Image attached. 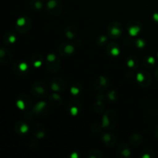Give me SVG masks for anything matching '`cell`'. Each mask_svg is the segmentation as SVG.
I'll return each mask as SVG.
<instances>
[{"instance_id":"cell-1","label":"cell","mask_w":158,"mask_h":158,"mask_svg":"<svg viewBox=\"0 0 158 158\" xmlns=\"http://www.w3.org/2000/svg\"><path fill=\"white\" fill-rule=\"evenodd\" d=\"M118 116L116 111L113 110H109L104 113L102 117L101 124L103 128L106 131H110L114 129L117 124Z\"/></svg>"},{"instance_id":"cell-2","label":"cell","mask_w":158,"mask_h":158,"mask_svg":"<svg viewBox=\"0 0 158 158\" xmlns=\"http://www.w3.org/2000/svg\"><path fill=\"white\" fill-rule=\"evenodd\" d=\"M49 85L48 86L46 83L37 81L32 83L30 86V93L32 96L37 98H45L49 95Z\"/></svg>"},{"instance_id":"cell-3","label":"cell","mask_w":158,"mask_h":158,"mask_svg":"<svg viewBox=\"0 0 158 158\" xmlns=\"http://www.w3.org/2000/svg\"><path fill=\"white\" fill-rule=\"evenodd\" d=\"M46 69L50 73H57L61 68V60L57 54L49 52L45 59Z\"/></svg>"},{"instance_id":"cell-4","label":"cell","mask_w":158,"mask_h":158,"mask_svg":"<svg viewBox=\"0 0 158 158\" xmlns=\"http://www.w3.org/2000/svg\"><path fill=\"white\" fill-rule=\"evenodd\" d=\"M110 80L108 77L100 75L95 79L93 83V89L98 94H104L109 88Z\"/></svg>"},{"instance_id":"cell-5","label":"cell","mask_w":158,"mask_h":158,"mask_svg":"<svg viewBox=\"0 0 158 158\" xmlns=\"http://www.w3.org/2000/svg\"><path fill=\"white\" fill-rule=\"evenodd\" d=\"M32 27V20L27 15H23L17 19L15 24V29L19 33L26 34Z\"/></svg>"},{"instance_id":"cell-6","label":"cell","mask_w":158,"mask_h":158,"mask_svg":"<svg viewBox=\"0 0 158 158\" xmlns=\"http://www.w3.org/2000/svg\"><path fill=\"white\" fill-rule=\"evenodd\" d=\"M46 9L47 12L53 16H58L63 13L64 6L60 0H49L46 3Z\"/></svg>"},{"instance_id":"cell-7","label":"cell","mask_w":158,"mask_h":158,"mask_svg":"<svg viewBox=\"0 0 158 158\" xmlns=\"http://www.w3.org/2000/svg\"><path fill=\"white\" fill-rule=\"evenodd\" d=\"M30 66L23 60H16L12 66V70L19 77H25L30 72Z\"/></svg>"},{"instance_id":"cell-8","label":"cell","mask_w":158,"mask_h":158,"mask_svg":"<svg viewBox=\"0 0 158 158\" xmlns=\"http://www.w3.org/2000/svg\"><path fill=\"white\" fill-rule=\"evenodd\" d=\"M123 32V26L119 22H112L107 27V35L112 40L120 38Z\"/></svg>"},{"instance_id":"cell-9","label":"cell","mask_w":158,"mask_h":158,"mask_svg":"<svg viewBox=\"0 0 158 158\" xmlns=\"http://www.w3.org/2000/svg\"><path fill=\"white\" fill-rule=\"evenodd\" d=\"M49 87L51 90L56 93L63 92L68 86V83L63 77H53L49 81Z\"/></svg>"},{"instance_id":"cell-10","label":"cell","mask_w":158,"mask_h":158,"mask_svg":"<svg viewBox=\"0 0 158 158\" xmlns=\"http://www.w3.org/2000/svg\"><path fill=\"white\" fill-rule=\"evenodd\" d=\"M58 53L63 57H68L73 55L76 51V45L72 41H66L62 43L57 48Z\"/></svg>"},{"instance_id":"cell-11","label":"cell","mask_w":158,"mask_h":158,"mask_svg":"<svg viewBox=\"0 0 158 158\" xmlns=\"http://www.w3.org/2000/svg\"><path fill=\"white\" fill-rule=\"evenodd\" d=\"M49 103L46 101H39L32 108V111L35 117H42L47 115L49 112Z\"/></svg>"},{"instance_id":"cell-12","label":"cell","mask_w":158,"mask_h":158,"mask_svg":"<svg viewBox=\"0 0 158 158\" xmlns=\"http://www.w3.org/2000/svg\"><path fill=\"white\" fill-rule=\"evenodd\" d=\"M136 80L137 84L141 87H148L152 82V77L148 72L141 70L136 74Z\"/></svg>"},{"instance_id":"cell-13","label":"cell","mask_w":158,"mask_h":158,"mask_svg":"<svg viewBox=\"0 0 158 158\" xmlns=\"http://www.w3.org/2000/svg\"><path fill=\"white\" fill-rule=\"evenodd\" d=\"M67 113L72 117H77L80 115L83 110V104L78 100H72L69 102L66 106Z\"/></svg>"},{"instance_id":"cell-14","label":"cell","mask_w":158,"mask_h":158,"mask_svg":"<svg viewBox=\"0 0 158 158\" xmlns=\"http://www.w3.org/2000/svg\"><path fill=\"white\" fill-rule=\"evenodd\" d=\"M16 106L23 111H27L32 110V101L29 97L27 95H20L17 98Z\"/></svg>"},{"instance_id":"cell-15","label":"cell","mask_w":158,"mask_h":158,"mask_svg":"<svg viewBox=\"0 0 158 158\" xmlns=\"http://www.w3.org/2000/svg\"><path fill=\"white\" fill-rule=\"evenodd\" d=\"M127 32L131 36H137L141 32V23L137 19L131 20L127 23Z\"/></svg>"},{"instance_id":"cell-16","label":"cell","mask_w":158,"mask_h":158,"mask_svg":"<svg viewBox=\"0 0 158 158\" xmlns=\"http://www.w3.org/2000/svg\"><path fill=\"white\" fill-rule=\"evenodd\" d=\"M100 139L103 144L106 145L107 148H114L117 145V137L114 134L108 132L102 133L100 134Z\"/></svg>"},{"instance_id":"cell-17","label":"cell","mask_w":158,"mask_h":158,"mask_svg":"<svg viewBox=\"0 0 158 158\" xmlns=\"http://www.w3.org/2000/svg\"><path fill=\"white\" fill-rule=\"evenodd\" d=\"M116 154L119 158H129L131 157V150L129 146V143L126 142L120 143L117 147V152Z\"/></svg>"},{"instance_id":"cell-18","label":"cell","mask_w":158,"mask_h":158,"mask_svg":"<svg viewBox=\"0 0 158 158\" xmlns=\"http://www.w3.org/2000/svg\"><path fill=\"white\" fill-rule=\"evenodd\" d=\"M106 52L110 57L116 58V57H118L121 53V48L119 46L118 43L112 41L108 43L106 46Z\"/></svg>"},{"instance_id":"cell-19","label":"cell","mask_w":158,"mask_h":158,"mask_svg":"<svg viewBox=\"0 0 158 158\" xmlns=\"http://www.w3.org/2000/svg\"><path fill=\"white\" fill-rule=\"evenodd\" d=\"M105 95L104 94H98L97 97H96V100L94 103V110L95 112L98 113V114H101L104 111L105 109Z\"/></svg>"},{"instance_id":"cell-20","label":"cell","mask_w":158,"mask_h":158,"mask_svg":"<svg viewBox=\"0 0 158 158\" xmlns=\"http://www.w3.org/2000/svg\"><path fill=\"white\" fill-rule=\"evenodd\" d=\"M12 60V54L8 48L0 46V64H8Z\"/></svg>"},{"instance_id":"cell-21","label":"cell","mask_w":158,"mask_h":158,"mask_svg":"<svg viewBox=\"0 0 158 158\" xmlns=\"http://www.w3.org/2000/svg\"><path fill=\"white\" fill-rule=\"evenodd\" d=\"M63 34H64L65 37L69 41H73L75 40L78 35V30H77V27L73 25L70 24L68 25L66 27H65L64 30H63Z\"/></svg>"},{"instance_id":"cell-22","label":"cell","mask_w":158,"mask_h":158,"mask_svg":"<svg viewBox=\"0 0 158 158\" xmlns=\"http://www.w3.org/2000/svg\"><path fill=\"white\" fill-rule=\"evenodd\" d=\"M15 131L17 134L19 135H26L30 131V127H29V124L26 123V121H18L15 125Z\"/></svg>"},{"instance_id":"cell-23","label":"cell","mask_w":158,"mask_h":158,"mask_svg":"<svg viewBox=\"0 0 158 158\" xmlns=\"http://www.w3.org/2000/svg\"><path fill=\"white\" fill-rule=\"evenodd\" d=\"M32 132L35 138H36L37 140H40V139L44 138L46 135V128L44 125L41 123H35L32 127Z\"/></svg>"},{"instance_id":"cell-24","label":"cell","mask_w":158,"mask_h":158,"mask_svg":"<svg viewBox=\"0 0 158 158\" xmlns=\"http://www.w3.org/2000/svg\"><path fill=\"white\" fill-rule=\"evenodd\" d=\"M48 102H49V104L52 107H58L63 103V99L59 94V93L54 92L53 94H51L49 95Z\"/></svg>"},{"instance_id":"cell-25","label":"cell","mask_w":158,"mask_h":158,"mask_svg":"<svg viewBox=\"0 0 158 158\" xmlns=\"http://www.w3.org/2000/svg\"><path fill=\"white\" fill-rule=\"evenodd\" d=\"M127 66L131 70H137L140 65V60L136 55H131L127 59Z\"/></svg>"},{"instance_id":"cell-26","label":"cell","mask_w":158,"mask_h":158,"mask_svg":"<svg viewBox=\"0 0 158 158\" xmlns=\"http://www.w3.org/2000/svg\"><path fill=\"white\" fill-rule=\"evenodd\" d=\"M44 59L43 56L40 53H34L30 58V64L34 68H40L43 64Z\"/></svg>"},{"instance_id":"cell-27","label":"cell","mask_w":158,"mask_h":158,"mask_svg":"<svg viewBox=\"0 0 158 158\" xmlns=\"http://www.w3.org/2000/svg\"><path fill=\"white\" fill-rule=\"evenodd\" d=\"M3 43L6 46H11L17 41V35L13 32H8L4 34L2 37Z\"/></svg>"},{"instance_id":"cell-28","label":"cell","mask_w":158,"mask_h":158,"mask_svg":"<svg viewBox=\"0 0 158 158\" xmlns=\"http://www.w3.org/2000/svg\"><path fill=\"white\" fill-rule=\"evenodd\" d=\"M143 142V137L139 133L132 134L129 137V143L133 147H139Z\"/></svg>"},{"instance_id":"cell-29","label":"cell","mask_w":158,"mask_h":158,"mask_svg":"<svg viewBox=\"0 0 158 158\" xmlns=\"http://www.w3.org/2000/svg\"><path fill=\"white\" fill-rule=\"evenodd\" d=\"M104 95L106 100L111 102V103H114V102L117 101V100H118L119 98L118 93H117L115 89H110V90L107 89V90L104 93Z\"/></svg>"},{"instance_id":"cell-30","label":"cell","mask_w":158,"mask_h":158,"mask_svg":"<svg viewBox=\"0 0 158 158\" xmlns=\"http://www.w3.org/2000/svg\"><path fill=\"white\" fill-rule=\"evenodd\" d=\"M70 94L73 97H79L82 95L83 92V87L80 83H75L70 87Z\"/></svg>"},{"instance_id":"cell-31","label":"cell","mask_w":158,"mask_h":158,"mask_svg":"<svg viewBox=\"0 0 158 158\" xmlns=\"http://www.w3.org/2000/svg\"><path fill=\"white\" fill-rule=\"evenodd\" d=\"M141 63L147 68H152L155 65L156 60L152 56H146L141 60Z\"/></svg>"},{"instance_id":"cell-32","label":"cell","mask_w":158,"mask_h":158,"mask_svg":"<svg viewBox=\"0 0 158 158\" xmlns=\"http://www.w3.org/2000/svg\"><path fill=\"white\" fill-rule=\"evenodd\" d=\"M43 2L42 0H30L29 7L34 11H41L43 9Z\"/></svg>"},{"instance_id":"cell-33","label":"cell","mask_w":158,"mask_h":158,"mask_svg":"<svg viewBox=\"0 0 158 158\" xmlns=\"http://www.w3.org/2000/svg\"><path fill=\"white\" fill-rule=\"evenodd\" d=\"M104 157L103 153L97 149H92L88 152L89 158H103Z\"/></svg>"},{"instance_id":"cell-34","label":"cell","mask_w":158,"mask_h":158,"mask_svg":"<svg viewBox=\"0 0 158 158\" xmlns=\"http://www.w3.org/2000/svg\"><path fill=\"white\" fill-rule=\"evenodd\" d=\"M108 37L106 35H100L96 39V43L99 46H103L108 42Z\"/></svg>"},{"instance_id":"cell-35","label":"cell","mask_w":158,"mask_h":158,"mask_svg":"<svg viewBox=\"0 0 158 158\" xmlns=\"http://www.w3.org/2000/svg\"><path fill=\"white\" fill-rule=\"evenodd\" d=\"M103 128L102 127V124L100 123H94L92 125H91V131L94 133V134H99L101 133V130Z\"/></svg>"},{"instance_id":"cell-36","label":"cell","mask_w":158,"mask_h":158,"mask_svg":"<svg viewBox=\"0 0 158 158\" xmlns=\"http://www.w3.org/2000/svg\"><path fill=\"white\" fill-rule=\"evenodd\" d=\"M154 156V151H152L151 149H149V148H147V149H144L143 151H142L141 154H140V157L142 158H151Z\"/></svg>"},{"instance_id":"cell-37","label":"cell","mask_w":158,"mask_h":158,"mask_svg":"<svg viewBox=\"0 0 158 158\" xmlns=\"http://www.w3.org/2000/svg\"><path fill=\"white\" fill-rule=\"evenodd\" d=\"M134 44L137 49H143L147 46V42L143 39H137L134 40Z\"/></svg>"},{"instance_id":"cell-38","label":"cell","mask_w":158,"mask_h":158,"mask_svg":"<svg viewBox=\"0 0 158 158\" xmlns=\"http://www.w3.org/2000/svg\"><path fill=\"white\" fill-rule=\"evenodd\" d=\"M153 19L158 23V12H155V13L153 14Z\"/></svg>"},{"instance_id":"cell-39","label":"cell","mask_w":158,"mask_h":158,"mask_svg":"<svg viewBox=\"0 0 158 158\" xmlns=\"http://www.w3.org/2000/svg\"><path fill=\"white\" fill-rule=\"evenodd\" d=\"M71 157H72V158H78L79 157V154H78V153H77V152L73 153L72 155H71Z\"/></svg>"},{"instance_id":"cell-40","label":"cell","mask_w":158,"mask_h":158,"mask_svg":"<svg viewBox=\"0 0 158 158\" xmlns=\"http://www.w3.org/2000/svg\"><path fill=\"white\" fill-rule=\"evenodd\" d=\"M154 134H155V136L158 139V127H157L155 128V130H154Z\"/></svg>"},{"instance_id":"cell-41","label":"cell","mask_w":158,"mask_h":158,"mask_svg":"<svg viewBox=\"0 0 158 158\" xmlns=\"http://www.w3.org/2000/svg\"><path fill=\"white\" fill-rule=\"evenodd\" d=\"M155 78L157 79V80L158 81V67L156 69V70H155Z\"/></svg>"},{"instance_id":"cell-42","label":"cell","mask_w":158,"mask_h":158,"mask_svg":"<svg viewBox=\"0 0 158 158\" xmlns=\"http://www.w3.org/2000/svg\"><path fill=\"white\" fill-rule=\"evenodd\" d=\"M157 57H158V52H157Z\"/></svg>"}]
</instances>
